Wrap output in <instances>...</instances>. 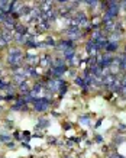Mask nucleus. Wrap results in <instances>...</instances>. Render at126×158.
Returning a JSON list of instances; mask_svg holds the SVG:
<instances>
[{
  "instance_id": "0eeeda50",
  "label": "nucleus",
  "mask_w": 126,
  "mask_h": 158,
  "mask_svg": "<svg viewBox=\"0 0 126 158\" xmlns=\"http://www.w3.org/2000/svg\"><path fill=\"white\" fill-rule=\"evenodd\" d=\"M65 71H67V65H65V67H58V68H52V70H51L54 78H59Z\"/></svg>"
},
{
  "instance_id": "423d86ee",
  "label": "nucleus",
  "mask_w": 126,
  "mask_h": 158,
  "mask_svg": "<svg viewBox=\"0 0 126 158\" xmlns=\"http://www.w3.org/2000/svg\"><path fill=\"white\" fill-rule=\"evenodd\" d=\"M25 61L29 64V67H35V65H38L39 64L41 58L36 57V55H28V57H25Z\"/></svg>"
},
{
  "instance_id": "5701e85b",
  "label": "nucleus",
  "mask_w": 126,
  "mask_h": 158,
  "mask_svg": "<svg viewBox=\"0 0 126 158\" xmlns=\"http://www.w3.org/2000/svg\"><path fill=\"white\" fill-rule=\"evenodd\" d=\"M0 73H2V71H0Z\"/></svg>"
},
{
  "instance_id": "6ab92c4d",
  "label": "nucleus",
  "mask_w": 126,
  "mask_h": 158,
  "mask_svg": "<svg viewBox=\"0 0 126 158\" xmlns=\"http://www.w3.org/2000/svg\"><path fill=\"white\" fill-rule=\"evenodd\" d=\"M5 47H7V42H6L2 36H0V48H5Z\"/></svg>"
},
{
  "instance_id": "f3484780",
  "label": "nucleus",
  "mask_w": 126,
  "mask_h": 158,
  "mask_svg": "<svg viewBox=\"0 0 126 158\" xmlns=\"http://www.w3.org/2000/svg\"><path fill=\"white\" fill-rule=\"evenodd\" d=\"M120 70L126 71V55H123V57L120 58Z\"/></svg>"
},
{
  "instance_id": "f03ea898",
  "label": "nucleus",
  "mask_w": 126,
  "mask_h": 158,
  "mask_svg": "<svg viewBox=\"0 0 126 158\" xmlns=\"http://www.w3.org/2000/svg\"><path fill=\"white\" fill-rule=\"evenodd\" d=\"M119 7H120V5L117 2H107V9H106V13H104V18H103V22L115 19V16L119 12Z\"/></svg>"
},
{
  "instance_id": "6e6552de",
  "label": "nucleus",
  "mask_w": 126,
  "mask_h": 158,
  "mask_svg": "<svg viewBox=\"0 0 126 158\" xmlns=\"http://www.w3.org/2000/svg\"><path fill=\"white\" fill-rule=\"evenodd\" d=\"M74 57H75V49L74 48H68L64 51V61H65V60L70 61V60H73Z\"/></svg>"
},
{
  "instance_id": "2eb2a0df",
  "label": "nucleus",
  "mask_w": 126,
  "mask_h": 158,
  "mask_svg": "<svg viewBox=\"0 0 126 158\" xmlns=\"http://www.w3.org/2000/svg\"><path fill=\"white\" fill-rule=\"evenodd\" d=\"M52 68H58V67H65V62H64V60H52V65H51Z\"/></svg>"
},
{
  "instance_id": "9b49d317",
  "label": "nucleus",
  "mask_w": 126,
  "mask_h": 158,
  "mask_svg": "<svg viewBox=\"0 0 126 158\" xmlns=\"http://www.w3.org/2000/svg\"><path fill=\"white\" fill-rule=\"evenodd\" d=\"M0 36L5 39L7 44H10L12 41H13V35H12V32H10V31H3V32L0 34Z\"/></svg>"
},
{
  "instance_id": "9d476101",
  "label": "nucleus",
  "mask_w": 126,
  "mask_h": 158,
  "mask_svg": "<svg viewBox=\"0 0 126 158\" xmlns=\"http://www.w3.org/2000/svg\"><path fill=\"white\" fill-rule=\"evenodd\" d=\"M41 10L42 13H48L52 10V2H42L41 3Z\"/></svg>"
},
{
  "instance_id": "f257e3e1",
  "label": "nucleus",
  "mask_w": 126,
  "mask_h": 158,
  "mask_svg": "<svg viewBox=\"0 0 126 158\" xmlns=\"http://www.w3.org/2000/svg\"><path fill=\"white\" fill-rule=\"evenodd\" d=\"M23 61H25V55L19 48L9 49V52H7V64H9L13 70L22 67V62Z\"/></svg>"
},
{
  "instance_id": "39448f33",
  "label": "nucleus",
  "mask_w": 126,
  "mask_h": 158,
  "mask_svg": "<svg viewBox=\"0 0 126 158\" xmlns=\"http://www.w3.org/2000/svg\"><path fill=\"white\" fill-rule=\"evenodd\" d=\"M0 10L3 13H12V2H7V0H0Z\"/></svg>"
},
{
  "instance_id": "1a4fd4ad",
  "label": "nucleus",
  "mask_w": 126,
  "mask_h": 158,
  "mask_svg": "<svg viewBox=\"0 0 126 158\" xmlns=\"http://www.w3.org/2000/svg\"><path fill=\"white\" fill-rule=\"evenodd\" d=\"M19 90L22 91V93H25V94H29L30 93V86H29V83L26 81V80H25V81H22L19 84Z\"/></svg>"
},
{
  "instance_id": "20e7f679",
  "label": "nucleus",
  "mask_w": 126,
  "mask_h": 158,
  "mask_svg": "<svg viewBox=\"0 0 126 158\" xmlns=\"http://www.w3.org/2000/svg\"><path fill=\"white\" fill-rule=\"evenodd\" d=\"M3 25H5V31H10V32H12V29L16 28L15 18H12V16H6V19L3 20Z\"/></svg>"
},
{
  "instance_id": "ddd939ff",
  "label": "nucleus",
  "mask_w": 126,
  "mask_h": 158,
  "mask_svg": "<svg viewBox=\"0 0 126 158\" xmlns=\"http://www.w3.org/2000/svg\"><path fill=\"white\" fill-rule=\"evenodd\" d=\"M117 49V42H109L106 45V54H112Z\"/></svg>"
},
{
  "instance_id": "7ed1b4c3",
  "label": "nucleus",
  "mask_w": 126,
  "mask_h": 158,
  "mask_svg": "<svg viewBox=\"0 0 126 158\" xmlns=\"http://www.w3.org/2000/svg\"><path fill=\"white\" fill-rule=\"evenodd\" d=\"M49 106H51V103L47 99H36V100H34V109L36 112H47L49 109Z\"/></svg>"
},
{
  "instance_id": "4be33fe9",
  "label": "nucleus",
  "mask_w": 126,
  "mask_h": 158,
  "mask_svg": "<svg viewBox=\"0 0 126 158\" xmlns=\"http://www.w3.org/2000/svg\"><path fill=\"white\" fill-rule=\"evenodd\" d=\"M110 158H123V157H122L120 154H112Z\"/></svg>"
},
{
  "instance_id": "412c9836",
  "label": "nucleus",
  "mask_w": 126,
  "mask_h": 158,
  "mask_svg": "<svg viewBox=\"0 0 126 158\" xmlns=\"http://www.w3.org/2000/svg\"><path fill=\"white\" fill-rule=\"evenodd\" d=\"M6 16H7V15H6V13H3V12L0 10V22H3V20L6 19Z\"/></svg>"
},
{
  "instance_id": "a211bd4d",
  "label": "nucleus",
  "mask_w": 126,
  "mask_h": 158,
  "mask_svg": "<svg viewBox=\"0 0 126 158\" xmlns=\"http://www.w3.org/2000/svg\"><path fill=\"white\" fill-rule=\"evenodd\" d=\"M75 83H77L80 87H83V89H86V83H84V80L83 78H75Z\"/></svg>"
},
{
  "instance_id": "dca6fc26",
  "label": "nucleus",
  "mask_w": 126,
  "mask_h": 158,
  "mask_svg": "<svg viewBox=\"0 0 126 158\" xmlns=\"http://www.w3.org/2000/svg\"><path fill=\"white\" fill-rule=\"evenodd\" d=\"M39 31L42 32V31H45V29H49V22L48 20H41V23L38 25Z\"/></svg>"
},
{
  "instance_id": "aec40b11",
  "label": "nucleus",
  "mask_w": 126,
  "mask_h": 158,
  "mask_svg": "<svg viewBox=\"0 0 126 158\" xmlns=\"http://www.w3.org/2000/svg\"><path fill=\"white\" fill-rule=\"evenodd\" d=\"M6 87H7V83H5L3 80H0V90H3Z\"/></svg>"
},
{
  "instance_id": "f8f14e48",
  "label": "nucleus",
  "mask_w": 126,
  "mask_h": 158,
  "mask_svg": "<svg viewBox=\"0 0 126 158\" xmlns=\"http://www.w3.org/2000/svg\"><path fill=\"white\" fill-rule=\"evenodd\" d=\"M39 64H41L42 67H51V65H52V58L49 57V55H47V57H44L39 61Z\"/></svg>"
},
{
  "instance_id": "4468645a",
  "label": "nucleus",
  "mask_w": 126,
  "mask_h": 158,
  "mask_svg": "<svg viewBox=\"0 0 126 158\" xmlns=\"http://www.w3.org/2000/svg\"><path fill=\"white\" fill-rule=\"evenodd\" d=\"M16 32L18 35H28V28L25 25H16Z\"/></svg>"
}]
</instances>
